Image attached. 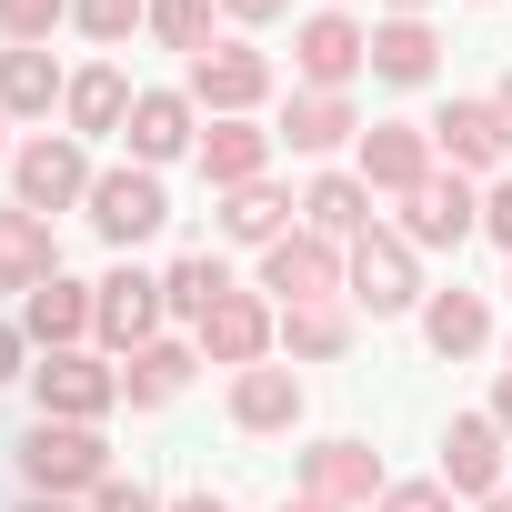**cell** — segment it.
Returning <instances> with one entry per match:
<instances>
[{"instance_id":"44","label":"cell","mask_w":512,"mask_h":512,"mask_svg":"<svg viewBox=\"0 0 512 512\" xmlns=\"http://www.w3.org/2000/svg\"><path fill=\"white\" fill-rule=\"evenodd\" d=\"M21 512H71V502H51V492H31V502H21Z\"/></svg>"},{"instance_id":"36","label":"cell","mask_w":512,"mask_h":512,"mask_svg":"<svg viewBox=\"0 0 512 512\" xmlns=\"http://www.w3.org/2000/svg\"><path fill=\"white\" fill-rule=\"evenodd\" d=\"M482 231L512 251V181H492V191H482Z\"/></svg>"},{"instance_id":"45","label":"cell","mask_w":512,"mask_h":512,"mask_svg":"<svg viewBox=\"0 0 512 512\" xmlns=\"http://www.w3.org/2000/svg\"><path fill=\"white\" fill-rule=\"evenodd\" d=\"M482 512H512V492H492V502H482Z\"/></svg>"},{"instance_id":"28","label":"cell","mask_w":512,"mask_h":512,"mask_svg":"<svg viewBox=\"0 0 512 512\" xmlns=\"http://www.w3.org/2000/svg\"><path fill=\"white\" fill-rule=\"evenodd\" d=\"M61 91L71 81L51 71V51H0V111H11V121H41Z\"/></svg>"},{"instance_id":"23","label":"cell","mask_w":512,"mask_h":512,"mask_svg":"<svg viewBox=\"0 0 512 512\" xmlns=\"http://www.w3.org/2000/svg\"><path fill=\"white\" fill-rule=\"evenodd\" d=\"M131 101H141V91H131L111 61H101V71H71V91H61V111H71V141H101V131H121V121H131Z\"/></svg>"},{"instance_id":"30","label":"cell","mask_w":512,"mask_h":512,"mask_svg":"<svg viewBox=\"0 0 512 512\" xmlns=\"http://www.w3.org/2000/svg\"><path fill=\"white\" fill-rule=\"evenodd\" d=\"M221 292H231V272L211 262V251H191V262H171V272H161V302H171L181 322H201V312H211Z\"/></svg>"},{"instance_id":"42","label":"cell","mask_w":512,"mask_h":512,"mask_svg":"<svg viewBox=\"0 0 512 512\" xmlns=\"http://www.w3.org/2000/svg\"><path fill=\"white\" fill-rule=\"evenodd\" d=\"M282 512H332V502H312V492H282Z\"/></svg>"},{"instance_id":"21","label":"cell","mask_w":512,"mask_h":512,"mask_svg":"<svg viewBox=\"0 0 512 512\" xmlns=\"http://www.w3.org/2000/svg\"><path fill=\"white\" fill-rule=\"evenodd\" d=\"M272 171V131L262 121H211L201 131V181L211 191H241V181H262Z\"/></svg>"},{"instance_id":"2","label":"cell","mask_w":512,"mask_h":512,"mask_svg":"<svg viewBox=\"0 0 512 512\" xmlns=\"http://www.w3.org/2000/svg\"><path fill=\"white\" fill-rule=\"evenodd\" d=\"M272 101V61L251 51V41H211L201 61H191V111H211V121H251Z\"/></svg>"},{"instance_id":"38","label":"cell","mask_w":512,"mask_h":512,"mask_svg":"<svg viewBox=\"0 0 512 512\" xmlns=\"http://www.w3.org/2000/svg\"><path fill=\"white\" fill-rule=\"evenodd\" d=\"M0 382H21V332L0 322Z\"/></svg>"},{"instance_id":"46","label":"cell","mask_w":512,"mask_h":512,"mask_svg":"<svg viewBox=\"0 0 512 512\" xmlns=\"http://www.w3.org/2000/svg\"><path fill=\"white\" fill-rule=\"evenodd\" d=\"M0 121H11V111H0Z\"/></svg>"},{"instance_id":"43","label":"cell","mask_w":512,"mask_h":512,"mask_svg":"<svg viewBox=\"0 0 512 512\" xmlns=\"http://www.w3.org/2000/svg\"><path fill=\"white\" fill-rule=\"evenodd\" d=\"M422 11H432V0H392V21H422Z\"/></svg>"},{"instance_id":"15","label":"cell","mask_w":512,"mask_h":512,"mask_svg":"<svg viewBox=\"0 0 512 512\" xmlns=\"http://www.w3.org/2000/svg\"><path fill=\"white\" fill-rule=\"evenodd\" d=\"M302 492L342 512V502H382L392 482H382V452H372V442H312V452H302Z\"/></svg>"},{"instance_id":"3","label":"cell","mask_w":512,"mask_h":512,"mask_svg":"<svg viewBox=\"0 0 512 512\" xmlns=\"http://www.w3.org/2000/svg\"><path fill=\"white\" fill-rule=\"evenodd\" d=\"M342 272H352V251L342 241H322V231H282L272 251H262V292L292 312V302H332L342 292Z\"/></svg>"},{"instance_id":"39","label":"cell","mask_w":512,"mask_h":512,"mask_svg":"<svg viewBox=\"0 0 512 512\" xmlns=\"http://www.w3.org/2000/svg\"><path fill=\"white\" fill-rule=\"evenodd\" d=\"M492 422H502V432H512V372H502V382H492Z\"/></svg>"},{"instance_id":"41","label":"cell","mask_w":512,"mask_h":512,"mask_svg":"<svg viewBox=\"0 0 512 512\" xmlns=\"http://www.w3.org/2000/svg\"><path fill=\"white\" fill-rule=\"evenodd\" d=\"M492 111H502V131H512V71H502V91H492Z\"/></svg>"},{"instance_id":"26","label":"cell","mask_w":512,"mask_h":512,"mask_svg":"<svg viewBox=\"0 0 512 512\" xmlns=\"http://www.w3.org/2000/svg\"><path fill=\"white\" fill-rule=\"evenodd\" d=\"M372 71H382V81H402V91H422V81L442 71L432 21H382V31H372Z\"/></svg>"},{"instance_id":"40","label":"cell","mask_w":512,"mask_h":512,"mask_svg":"<svg viewBox=\"0 0 512 512\" xmlns=\"http://www.w3.org/2000/svg\"><path fill=\"white\" fill-rule=\"evenodd\" d=\"M171 512H231V502H221V492H181Z\"/></svg>"},{"instance_id":"16","label":"cell","mask_w":512,"mask_h":512,"mask_svg":"<svg viewBox=\"0 0 512 512\" xmlns=\"http://www.w3.org/2000/svg\"><path fill=\"white\" fill-rule=\"evenodd\" d=\"M121 141H131V161H141V171H161V161L201 151V131H191V91H141V101H131V121H121Z\"/></svg>"},{"instance_id":"32","label":"cell","mask_w":512,"mask_h":512,"mask_svg":"<svg viewBox=\"0 0 512 512\" xmlns=\"http://www.w3.org/2000/svg\"><path fill=\"white\" fill-rule=\"evenodd\" d=\"M71 21H81L101 51H121L131 31H151V0H71Z\"/></svg>"},{"instance_id":"35","label":"cell","mask_w":512,"mask_h":512,"mask_svg":"<svg viewBox=\"0 0 512 512\" xmlns=\"http://www.w3.org/2000/svg\"><path fill=\"white\" fill-rule=\"evenodd\" d=\"M372 512H452V492H442V482H392Z\"/></svg>"},{"instance_id":"19","label":"cell","mask_w":512,"mask_h":512,"mask_svg":"<svg viewBox=\"0 0 512 512\" xmlns=\"http://www.w3.org/2000/svg\"><path fill=\"white\" fill-rule=\"evenodd\" d=\"M191 372H201V342H141V352L121 362V402H131V412H161V402H181Z\"/></svg>"},{"instance_id":"31","label":"cell","mask_w":512,"mask_h":512,"mask_svg":"<svg viewBox=\"0 0 512 512\" xmlns=\"http://www.w3.org/2000/svg\"><path fill=\"white\" fill-rule=\"evenodd\" d=\"M151 41L161 51H211V0H151Z\"/></svg>"},{"instance_id":"33","label":"cell","mask_w":512,"mask_h":512,"mask_svg":"<svg viewBox=\"0 0 512 512\" xmlns=\"http://www.w3.org/2000/svg\"><path fill=\"white\" fill-rule=\"evenodd\" d=\"M61 21H71V0H0V41L11 51H41Z\"/></svg>"},{"instance_id":"4","label":"cell","mask_w":512,"mask_h":512,"mask_svg":"<svg viewBox=\"0 0 512 512\" xmlns=\"http://www.w3.org/2000/svg\"><path fill=\"white\" fill-rule=\"evenodd\" d=\"M191 342H201V362H221V372H251L272 342H282V312L262 302V292H221L201 322H191Z\"/></svg>"},{"instance_id":"25","label":"cell","mask_w":512,"mask_h":512,"mask_svg":"<svg viewBox=\"0 0 512 512\" xmlns=\"http://www.w3.org/2000/svg\"><path fill=\"white\" fill-rule=\"evenodd\" d=\"M422 342H432L442 362L482 352V342H492V312H482V292H462V282H452V292H432V302H422Z\"/></svg>"},{"instance_id":"29","label":"cell","mask_w":512,"mask_h":512,"mask_svg":"<svg viewBox=\"0 0 512 512\" xmlns=\"http://www.w3.org/2000/svg\"><path fill=\"white\" fill-rule=\"evenodd\" d=\"M282 342H292L302 362H332V352H352V312H342V302H292V312H282Z\"/></svg>"},{"instance_id":"5","label":"cell","mask_w":512,"mask_h":512,"mask_svg":"<svg viewBox=\"0 0 512 512\" xmlns=\"http://www.w3.org/2000/svg\"><path fill=\"white\" fill-rule=\"evenodd\" d=\"M342 292H352L372 322H382V312H412V302H432V292H422V272H412V241H402V231H362V241H352V272H342Z\"/></svg>"},{"instance_id":"10","label":"cell","mask_w":512,"mask_h":512,"mask_svg":"<svg viewBox=\"0 0 512 512\" xmlns=\"http://www.w3.org/2000/svg\"><path fill=\"white\" fill-rule=\"evenodd\" d=\"M292 61H302L312 91H342L352 71H372V31H362L352 11H312V21L292 31Z\"/></svg>"},{"instance_id":"18","label":"cell","mask_w":512,"mask_h":512,"mask_svg":"<svg viewBox=\"0 0 512 512\" xmlns=\"http://www.w3.org/2000/svg\"><path fill=\"white\" fill-rule=\"evenodd\" d=\"M432 151H442L452 171H492V161L512 151V131H502L492 101H442V111H432Z\"/></svg>"},{"instance_id":"14","label":"cell","mask_w":512,"mask_h":512,"mask_svg":"<svg viewBox=\"0 0 512 512\" xmlns=\"http://www.w3.org/2000/svg\"><path fill=\"white\" fill-rule=\"evenodd\" d=\"M442 492H462V502H492L502 492V422L492 412H462L442 432Z\"/></svg>"},{"instance_id":"17","label":"cell","mask_w":512,"mask_h":512,"mask_svg":"<svg viewBox=\"0 0 512 512\" xmlns=\"http://www.w3.org/2000/svg\"><path fill=\"white\" fill-rule=\"evenodd\" d=\"M61 272V241L31 201H0V292H41Z\"/></svg>"},{"instance_id":"22","label":"cell","mask_w":512,"mask_h":512,"mask_svg":"<svg viewBox=\"0 0 512 512\" xmlns=\"http://www.w3.org/2000/svg\"><path fill=\"white\" fill-rule=\"evenodd\" d=\"M302 221H312L322 241H342V251H352V241L372 231V181H362V171H322V181L302 191Z\"/></svg>"},{"instance_id":"34","label":"cell","mask_w":512,"mask_h":512,"mask_svg":"<svg viewBox=\"0 0 512 512\" xmlns=\"http://www.w3.org/2000/svg\"><path fill=\"white\" fill-rule=\"evenodd\" d=\"M91 512H171V502H161L151 482H121V472H111V482L91 492Z\"/></svg>"},{"instance_id":"20","label":"cell","mask_w":512,"mask_h":512,"mask_svg":"<svg viewBox=\"0 0 512 512\" xmlns=\"http://www.w3.org/2000/svg\"><path fill=\"white\" fill-rule=\"evenodd\" d=\"M231 422L241 432H292L302 422V372H272V362L231 372Z\"/></svg>"},{"instance_id":"7","label":"cell","mask_w":512,"mask_h":512,"mask_svg":"<svg viewBox=\"0 0 512 512\" xmlns=\"http://www.w3.org/2000/svg\"><path fill=\"white\" fill-rule=\"evenodd\" d=\"M91 181H101V171L81 161V141H71V131H51V141H21V161H11V191H21L41 221H51V211H71V201H91Z\"/></svg>"},{"instance_id":"27","label":"cell","mask_w":512,"mask_h":512,"mask_svg":"<svg viewBox=\"0 0 512 512\" xmlns=\"http://www.w3.org/2000/svg\"><path fill=\"white\" fill-rule=\"evenodd\" d=\"M292 231V201L272 191V181H241V191H221V241H251V251H272Z\"/></svg>"},{"instance_id":"8","label":"cell","mask_w":512,"mask_h":512,"mask_svg":"<svg viewBox=\"0 0 512 512\" xmlns=\"http://www.w3.org/2000/svg\"><path fill=\"white\" fill-rule=\"evenodd\" d=\"M161 221H171L161 171H141V161H131V171H101V181H91V231H101V241H121V251H131V241H151Z\"/></svg>"},{"instance_id":"11","label":"cell","mask_w":512,"mask_h":512,"mask_svg":"<svg viewBox=\"0 0 512 512\" xmlns=\"http://www.w3.org/2000/svg\"><path fill=\"white\" fill-rule=\"evenodd\" d=\"M362 181L392 191V201L422 191V181H432V121H372V131H362Z\"/></svg>"},{"instance_id":"24","label":"cell","mask_w":512,"mask_h":512,"mask_svg":"<svg viewBox=\"0 0 512 512\" xmlns=\"http://www.w3.org/2000/svg\"><path fill=\"white\" fill-rule=\"evenodd\" d=\"M272 141H292L302 161H322V151L362 141V121H352V101H342V91H302V101L282 111V131H272Z\"/></svg>"},{"instance_id":"12","label":"cell","mask_w":512,"mask_h":512,"mask_svg":"<svg viewBox=\"0 0 512 512\" xmlns=\"http://www.w3.org/2000/svg\"><path fill=\"white\" fill-rule=\"evenodd\" d=\"M101 322V292L91 282H71V272H51L41 292H21V332L41 342V352H81V332Z\"/></svg>"},{"instance_id":"6","label":"cell","mask_w":512,"mask_h":512,"mask_svg":"<svg viewBox=\"0 0 512 512\" xmlns=\"http://www.w3.org/2000/svg\"><path fill=\"white\" fill-rule=\"evenodd\" d=\"M472 231H482V191L462 171H432L422 191H402V241L412 251H462Z\"/></svg>"},{"instance_id":"13","label":"cell","mask_w":512,"mask_h":512,"mask_svg":"<svg viewBox=\"0 0 512 512\" xmlns=\"http://www.w3.org/2000/svg\"><path fill=\"white\" fill-rule=\"evenodd\" d=\"M161 312H171V302H161V282H151V272H131V262H121V272H111V282H101V322H91V332H101V342H111V352H121V362H131V352H141V342H161Z\"/></svg>"},{"instance_id":"9","label":"cell","mask_w":512,"mask_h":512,"mask_svg":"<svg viewBox=\"0 0 512 512\" xmlns=\"http://www.w3.org/2000/svg\"><path fill=\"white\" fill-rule=\"evenodd\" d=\"M31 392H41V422H101V412L121 402V372L91 362V352H41Z\"/></svg>"},{"instance_id":"1","label":"cell","mask_w":512,"mask_h":512,"mask_svg":"<svg viewBox=\"0 0 512 512\" xmlns=\"http://www.w3.org/2000/svg\"><path fill=\"white\" fill-rule=\"evenodd\" d=\"M21 482L51 492V502L101 492V482H111V442H101L91 422H31V432H21Z\"/></svg>"},{"instance_id":"37","label":"cell","mask_w":512,"mask_h":512,"mask_svg":"<svg viewBox=\"0 0 512 512\" xmlns=\"http://www.w3.org/2000/svg\"><path fill=\"white\" fill-rule=\"evenodd\" d=\"M221 11H231V21H282L292 0H221Z\"/></svg>"}]
</instances>
